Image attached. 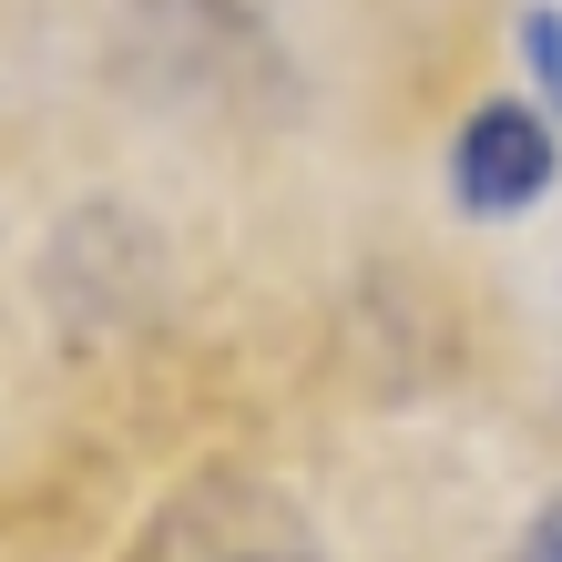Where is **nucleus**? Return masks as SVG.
I'll return each mask as SVG.
<instances>
[{"label": "nucleus", "mask_w": 562, "mask_h": 562, "mask_svg": "<svg viewBox=\"0 0 562 562\" xmlns=\"http://www.w3.org/2000/svg\"><path fill=\"white\" fill-rule=\"evenodd\" d=\"M562 175V144H552V123L532 103H481L471 123H460V144H450V184H460V205L471 215H532L542 194Z\"/></svg>", "instance_id": "obj_1"}, {"label": "nucleus", "mask_w": 562, "mask_h": 562, "mask_svg": "<svg viewBox=\"0 0 562 562\" xmlns=\"http://www.w3.org/2000/svg\"><path fill=\"white\" fill-rule=\"evenodd\" d=\"M154 562H317V552H307V532H296V512L277 502V491H256V481H205L194 502L164 512Z\"/></svg>", "instance_id": "obj_2"}, {"label": "nucleus", "mask_w": 562, "mask_h": 562, "mask_svg": "<svg viewBox=\"0 0 562 562\" xmlns=\"http://www.w3.org/2000/svg\"><path fill=\"white\" fill-rule=\"evenodd\" d=\"M521 52H532V82L562 103V11H532V21H521Z\"/></svg>", "instance_id": "obj_3"}, {"label": "nucleus", "mask_w": 562, "mask_h": 562, "mask_svg": "<svg viewBox=\"0 0 562 562\" xmlns=\"http://www.w3.org/2000/svg\"><path fill=\"white\" fill-rule=\"evenodd\" d=\"M512 562H562V502H552V512H532V532L512 542Z\"/></svg>", "instance_id": "obj_4"}]
</instances>
